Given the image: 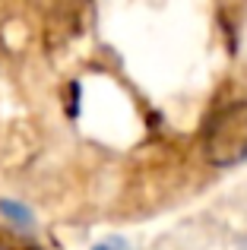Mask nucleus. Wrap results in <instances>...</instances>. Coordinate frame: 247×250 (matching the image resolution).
Returning <instances> with one entry per match:
<instances>
[{
    "label": "nucleus",
    "instance_id": "1",
    "mask_svg": "<svg viewBox=\"0 0 247 250\" xmlns=\"http://www.w3.org/2000/svg\"><path fill=\"white\" fill-rule=\"evenodd\" d=\"M206 155L216 165H235L247 155V102H231L216 111L206 130Z\"/></svg>",
    "mask_w": 247,
    "mask_h": 250
},
{
    "label": "nucleus",
    "instance_id": "2",
    "mask_svg": "<svg viewBox=\"0 0 247 250\" xmlns=\"http://www.w3.org/2000/svg\"><path fill=\"white\" fill-rule=\"evenodd\" d=\"M95 250H130L127 244H124L121 238H111V241H105V244H99Z\"/></svg>",
    "mask_w": 247,
    "mask_h": 250
}]
</instances>
